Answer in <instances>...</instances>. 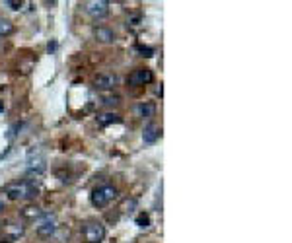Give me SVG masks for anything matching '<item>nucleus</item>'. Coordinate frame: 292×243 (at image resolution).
<instances>
[{
  "mask_svg": "<svg viewBox=\"0 0 292 243\" xmlns=\"http://www.w3.org/2000/svg\"><path fill=\"white\" fill-rule=\"evenodd\" d=\"M39 193V187L35 181H14L4 185L2 194H6L10 200H31Z\"/></svg>",
  "mask_w": 292,
  "mask_h": 243,
  "instance_id": "obj_1",
  "label": "nucleus"
},
{
  "mask_svg": "<svg viewBox=\"0 0 292 243\" xmlns=\"http://www.w3.org/2000/svg\"><path fill=\"white\" fill-rule=\"evenodd\" d=\"M117 187H113V185H101V187H96L92 194H90V202H92V206L94 208H105L109 202H113L115 198H117Z\"/></svg>",
  "mask_w": 292,
  "mask_h": 243,
  "instance_id": "obj_2",
  "label": "nucleus"
},
{
  "mask_svg": "<svg viewBox=\"0 0 292 243\" xmlns=\"http://www.w3.org/2000/svg\"><path fill=\"white\" fill-rule=\"evenodd\" d=\"M82 234H84V240L88 243H101L105 240V226L97 220H90L84 224Z\"/></svg>",
  "mask_w": 292,
  "mask_h": 243,
  "instance_id": "obj_3",
  "label": "nucleus"
},
{
  "mask_svg": "<svg viewBox=\"0 0 292 243\" xmlns=\"http://www.w3.org/2000/svg\"><path fill=\"white\" fill-rule=\"evenodd\" d=\"M24 234H26V226H24L20 220H10V222L4 226V230H2V242L14 243V242H18Z\"/></svg>",
  "mask_w": 292,
  "mask_h": 243,
  "instance_id": "obj_4",
  "label": "nucleus"
},
{
  "mask_svg": "<svg viewBox=\"0 0 292 243\" xmlns=\"http://www.w3.org/2000/svg\"><path fill=\"white\" fill-rule=\"evenodd\" d=\"M84 12L94 18V20H103L109 14V2L105 0H90L84 4Z\"/></svg>",
  "mask_w": 292,
  "mask_h": 243,
  "instance_id": "obj_5",
  "label": "nucleus"
},
{
  "mask_svg": "<svg viewBox=\"0 0 292 243\" xmlns=\"http://www.w3.org/2000/svg\"><path fill=\"white\" fill-rule=\"evenodd\" d=\"M55 232H57V216L55 214H43L41 222L37 226V234L41 238H51Z\"/></svg>",
  "mask_w": 292,
  "mask_h": 243,
  "instance_id": "obj_6",
  "label": "nucleus"
},
{
  "mask_svg": "<svg viewBox=\"0 0 292 243\" xmlns=\"http://www.w3.org/2000/svg\"><path fill=\"white\" fill-rule=\"evenodd\" d=\"M154 80V74H152V70H148V68H137V70H133V74L129 76V84L131 86H145V84H150Z\"/></svg>",
  "mask_w": 292,
  "mask_h": 243,
  "instance_id": "obj_7",
  "label": "nucleus"
},
{
  "mask_svg": "<svg viewBox=\"0 0 292 243\" xmlns=\"http://www.w3.org/2000/svg\"><path fill=\"white\" fill-rule=\"evenodd\" d=\"M29 175H41L45 171V158L39 154H31L28 158V165H26Z\"/></svg>",
  "mask_w": 292,
  "mask_h": 243,
  "instance_id": "obj_8",
  "label": "nucleus"
},
{
  "mask_svg": "<svg viewBox=\"0 0 292 243\" xmlns=\"http://www.w3.org/2000/svg\"><path fill=\"white\" fill-rule=\"evenodd\" d=\"M94 84L97 90H113L119 84V76L117 74H99Z\"/></svg>",
  "mask_w": 292,
  "mask_h": 243,
  "instance_id": "obj_9",
  "label": "nucleus"
},
{
  "mask_svg": "<svg viewBox=\"0 0 292 243\" xmlns=\"http://www.w3.org/2000/svg\"><path fill=\"white\" fill-rule=\"evenodd\" d=\"M160 136H162V129H160L158 125L150 123V125H146L145 127V133H143V140H145V144H154Z\"/></svg>",
  "mask_w": 292,
  "mask_h": 243,
  "instance_id": "obj_10",
  "label": "nucleus"
},
{
  "mask_svg": "<svg viewBox=\"0 0 292 243\" xmlns=\"http://www.w3.org/2000/svg\"><path fill=\"white\" fill-rule=\"evenodd\" d=\"M94 37H96L97 41H101V43H111V41H115V33H113L109 27H105V26L94 27Z\"/></svg>",
  "mask_w": 292,
  "mask_h": 243,
  "instance_id": "obj_11",
  "label": "nucleus"
},
{
  "mask_svg": "<svg viewBox=\"0 0 292 243\" xmlns=\"http://www.w3.org/2000/svg\"><path fill=\"white\" fill-rule=\"evenodd\" d=\"M135 111H137V115H139L141 119H152L154 113H156V105L150 103V101H145V103H139V105L135 107Z\"/></svg>",
  "mask_w": 292,
  "mask_h": 243,
  "instance_id": "obj_12",
  "label": "nucleus"
},
{
  "mask_svg": "<svg viewBox=\"0 0 292 243\" xmlns=\"http://www.w3.org/2000/svg\"><path fill=\"white\" fill-rule=\"evenodd\" d=\"M119 121H121V117L117 113H101V115H97V123L101 127H107V125H113V123H119Z\"/></svg>",
  "mask_w": 292,
  "mask_h": 243,
  "instance_id": "obj_13",
  "label": "nucleus"
},
{
  "mask_svg": "<svg viewBox=\"0 0 292 243\" xmlns=\"http://www.w3.org/2000/svg\"><path fill=\"white\" fill-rule=\"evenodd\" d=\"M22 216L28 218V220H37V218L43 216V210H41L39 206H26V208L22 210Z\"/></svg>",
  "mask_w": 292,
  "mask_h": 243,
  "instance_id": "obj_14",
  "label": "nucleus"
},
{
  "mask_svg": "<svg viewBox=\"0 0 292 243\" xmlns=\"http://www.w3.org/2000/svg\"><path fill=\"white\" fill-rule=\"evenodd\" d=\"M12 31H14V26H12V22H8V20L0 18V37H2V35H10Z\"/></svg>",
  "mask_w": 292,
  "mask_h": 243,
  "instance_id": "obj_15",
  "label": "nucleus"
},
{
  "mask_svg": "<svg viewBox=\"0 0 292 243\" xmlns=\"http://www.w3.org/2000/svg\"><path fill=\"white\" fill-rule=\"evenodd\" d=\"M137 226H139V228H148V226H150V218H148V214H141V216L137 218Z\"/></svg>",
  "mask_w": 292,
  "mask_h": 243,
  "instance_id": "obj_16",
  "label": "nucleus"
},
{
  "mask_svg": "<svg viewBox=\"0 0 292 243\" xmlns=\"http://www.w3.org/2000/svg\"><path fill=\"white\" fill-rule=\"evenodd\" d=\"M4 6L10 8V10H20L22 8V2H18V0H6Z\"/></svg>",
  "mask_w": 292,
  "mask_h": 243,
  "instance_id": "obj_17",
  "label": "nucleus"
},
{
  "mask_svg": "<svg viewBox=\"0 0 292 243\" xmlns=\"http://www.w3.org/2000/svg\"><path fill=\"white\" fill-rule=\"evenodd\" d=\"M135 206H137V200H135V198H131V200H127V202H125L123 210H125V212H131V210H133Z\"/></svg>",
  "mask_w": 292,
  "mask_h": 243,
  "instance_id": "obj_18",
  "label": "nucleus"
},
{
  "mask_svg": "<svg viewBox=\"0 0 292 243\" xmlns=\"http://www.w3.org/2000/svg\"><path fill=\"white\" fill-rule=\"evenodd\" d=\"M103 99H105L103 103H107V105H115V103H119V97L117 96H105Z\"/></svg>",
  "mask_w": 292,
  "mask_h": 243,
  "instance_id": "obj_19",
  "label": "nucleus"
},
{
  "mask_svg": "<svg viewBox=\"0 0 292 243\" xmlns=\"http://www.w3.org/2000/svg\"><path fill=\"white\" fill-rule=\"evenodd\" d=\"M2 208H4V200L0 198V210H2Z\"/></svg>",
  "mask_w": 292,
  "mask_h": 243,
  "instance_id": "obj_20",
  "label": "nucleus"
},
{
  "mask_svg": "<svg viewBox=\"0 0 292 243\" xmlns=\"http://www.w3.org/2000/svg\"><path fill=\"white\" fill-rule=\"evenodd\" d=\"M0 111H4V105H2V103H0Z\"/></svg>",
  "mask_w": 292,
  "mask_h": 243,
  "instance_id": "obj_21",
  "label": "nucleus"
}]
</instances>
